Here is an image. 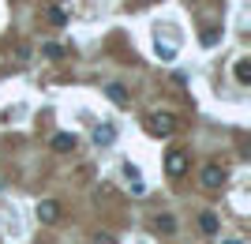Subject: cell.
<instances>
[{"label":"cell","instance_id":"6","mask_svg":"<svg viewBox=\"0 0 251 244\" xmlns=\"http://www.w3.org/2000/svg\"><path fill=\"white\" fill-rule=\"evenodd\" d=\"M199 181H202V188H221V184H225V169H221V165H206Z\"/></svg>","mask_w":251,"mask_h":244},{"label":"cell","instance_id":"15","mask_svg":"<svg viewBox=\"0 0 251 244\" xmlns=\"http://www.w3.org/2000/svg\"><path fill=\"white\" fill-rule=\"evenodd\" d=\"M225 244H244V241H225Z\"/></svg>","mask_w":251,"mask_h":244},{"label":"cell","instance_id":"2","mask_svg":"<svg viewBox=\"0 0 251 244\" xmlns=\"http://www.w3.org/2000/svg\"><path fill=\"white\" fill-rule=\"evenodd\" d=\"M165 173L169 177H184V173H188V154H184V150H169L165 154Z\"/></svg>","mask_w":251,"mask_h":244},{"label":"cell","instance_id":"4","mask_svg":"<svg viewBox=\"0 0 251 244\" xmlns=\"http://www.w3.org/2000/svg\"><path fill=\"white\" fill-rule=\"evenodd\" d=\"M90 139H94V147H113V139H116V128L109 124V120H101V124H94Z\"/></svg>","mask_w":251,"mask_h":244},{"label":"cell","instance_id":"9","mask_svg":"<svg viewBox=\"0 0 251 244\" xmlns=\"http://www.w3.org/2000/svg\"><path fill=\"white\" fill-rule=\"evenodd\" d=\"M105 94H109V102H113V106H127V90L120 83H109L105 86Z\"/></svg>","mask_w":251,"mask_h":244},{"label":"cell","instance_id":"7","mask_svg":"<svg viewBox=\"0 0 251 244\" xmlns=\"http://www.w3.org/2000/svg\"><path fill=\"white\" fill-rule=\"evenodd\" d=\"M124 181H131V191H135V195H143V191H147V184H143V177H139V169L135 165H131V162H124Z\"/></svg>","mask_w":251,"mask_h":244},{"label":"cell","instance_id":"10","mask_svg":"<svg viewBox=\"0 0 251 244\" xmlns=\"http://www.w3.org/2000/svg\"><path fill=\"white\" fill-rule=\"evenodd\" d=\"M199 229H202V233H210V237H214V233H218V229H221V222H218V214H202V218H199Z\"/></svg>","mask_w":251,"mask_h":244},{"label":"cell","instance_id":"11","mask_svg":"<svg viewBox=\"0 0 251 244\" xmlns=\"http://www.w3.org/2000/svg\"><path fill=\"white\" fill-rule=\"evenodd\" d=\"M52 150H75V136H68V132L52 136Z\"/></svg>","mask_w":251,"mask_h":244},{"label":"cell","instance_id":"12","mask_svg":"<svg viewBox=\"0 0 251 244\" xmlns=\"http://www.w3.org/2000/svg\"><path fill=\"white\" fill-rule=\"evenodd\" d=\"M157 233H176V222H173V218H169V214H157Z\"/></svg>","mask_w":251,"mask_h":244},{"label":"cell","instance_id":"13","mask_svg":"<svg viewBox=\"0 0 251 244\" xmlns=\"http://www.w3.org/2000/svg\"><path fill=\"white\" fill-rule=\"evenodd\" d=\"M49 19H52V23H64L68 15H64V8H49Z\"/></svg>","mask_w":251,"mask_h":244},{"label":"cell","instance_id":"5","mask_svg":"<svg viewBox=\"0 0 251 244\" xmlns=\"http://www.w3.org/2000/svg\"><path fill=\"white\" fill-rule=\"evenodd\" d=\"M232 79H236V86L251 83V60L248 56H236V60H232Z\"/></svg>","mask_w":251,"mask_h":244},{"label":"cell","instance_id":"8","mask_svg":"<svg viewBox=\"0 0 251 244\" xmlns=\"http://www.w3.org/2000/svg\"><path fill=\"white\" fill-rule=\"evenodd\" d=\"M176 49H180V42H161V38H157V42H154V53L157 56H161V60H176Z\"/></svg>","mask_w":251,"mask_h":244},{"label":"cell","instance_id":"14","mask_svg":"<svg viewBox=\"0 0 251 244\" xmlns=\"http://www.w3.org/2000/svg\"><path fill=\"white\" fill-rule=\"evenodd\" d=\"M94 244H116V241H113L109 233H98V237H94Z\"/></svg>","mask_w":251,"mask_h":244},{"label":"cell","instance_id":"1","mask_svg":"<svg viewBox=\"0 0 251 244\" xmlns=\"http://www.w3.org/2000/svg\"><path fill=\"white\" fill-rule=\"evenodd\" d=\"M147 128H150V136H173L176 132V117L173 113H150Z\"/></svg>","mask_w":251,"mask_h":244},{"label":"cell","instance_id":"3","mask_svg":"<svg viewBox=\"0 0 251 244\" xmlns=\"http://www.w3.org/2000/svg\"><path fill=\"white\" fill-rule=\"evenodd\" d=\"M34 214H38V222L52 225L56 218H60V203H56V199H42L38 207H34Z\"/></svg>","mask_w":251,"mask_h":244}]
</instances>
